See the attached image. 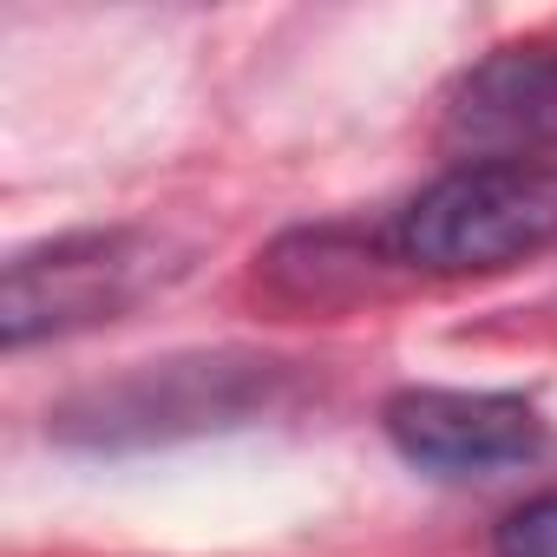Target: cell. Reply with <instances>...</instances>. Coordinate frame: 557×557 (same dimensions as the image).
Listing matches in <instances>:
<instances>
[{
    "mask_svg": "<svg viewBox=\"0 0 557 557\" xmlns=\"http://www.w3.org/2000/svg\"><path fill=\"white\" fill-rule=\"evenodd\" d=\"M557 243V164L498 158L426 184L400 216V256L426 275H492Z\"/></svg>",
    "mask_w": 557,
    "mask_h": 557,
    "instance_id": "6da1fadb",
    "label": "cell"
},
{
    "mask_svg": "<svg viewBox=\"0 0 557 557\" xmlns=\"http://www.w3.org/2000/svg\"><path fill=\"white\" fill-rule=\"evenodd\" d=\"M387 440L440 479H498L550 459V426L524 394L407 387L387 400Z\"/></svg>",
    "mask_w": 557,
    "mask_h": 557,
    "instance_id": "3957f363",
    "label": "cell"
},
{
    "mask_svg": "<svg viewBox=\"0 0 557 557\" xmlns=\"http://www.w3.org/2000/svg\"><path fill=\"white\" fill-rule=\"evenodd\" d=\"M158 275V243L138 230H86L21 249L0 283V335L8 348H34L53 335L119 322Z\"/></svg>",
    "mask_w": 557,
    "mask_h": 557,
    "instance_id": "7a4b0ae2",
    "label": "cell"
},
{
    "mask_svg": "<svg viewBox=\"0 0 557 557\" xmlns=\"http://www.w3.org/2000/svg\"><path fill=\"white\" fill-rule=\"evenodd\" d=\"M550 106H557V53L537 47H505L446 106V138L472 151L466 164H498L524 158L531 145H550Z\"/></svg>",
    "mask_w": 557,
    "mask_h": 557,
    "instance_id": "277c9868",
    "label": "cell"
},
{
    "mask_svg": "<svg viewBox=\"0 0 557 557\" xmlns=\"http://www.w3.org/2000/svg\"><path fill=\"white\" fill-rule=\"evenodd\" d=\"M492 550L498 557H557V492H537L518 511H505Z\"/></svg>",
    "mask_w": 557,
    "mask_h": 557,
    "instance_id": "5b68a950",
    "label": "cell"
},
{
    "mask_svg": "<svg viewBox=\"0 0 557 557\" xmlns=\"http://www.w3.org/2000/svg\"><path fill=\"white\" fill-rule=\"evenodd\" d=\"M550 145H557V106H550Z\"/></svg>",
    "mask_w": 557,
    "mask_h": 557,
    "instance_id": "8992f818",
    "label": "cell"
}]
</instances>
